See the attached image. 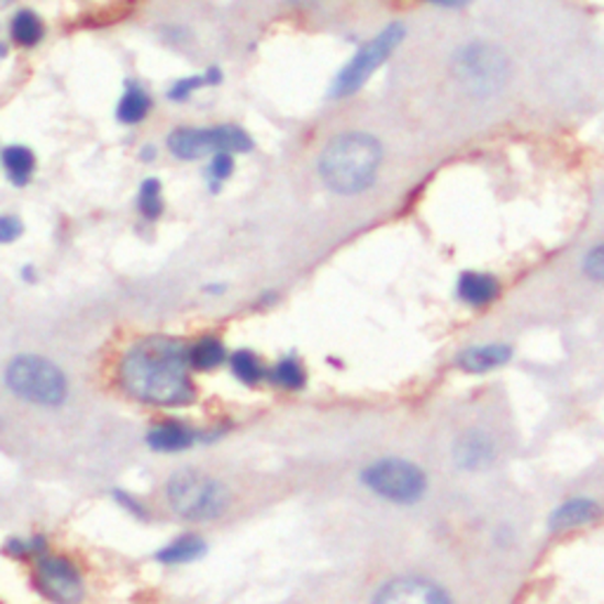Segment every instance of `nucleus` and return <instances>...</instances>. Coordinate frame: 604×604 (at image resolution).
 Listing matches in <instances>:
<instances>
[{
  "label": "nucleus",
  "mask_w": 604,
  "mask_h": 604,
  "mask_svg": "<svg viewBox=\"0 0 604 604\" xmlns=\"http://www.w3.org/2000/svg\"><path fill=\"white\" fill-rule=\"evenodd\" d=\"M149 109H152V100H149L147 90L142 86H137V83H133V81L125 83L123 98H121L119 109H116L119 121L125 123V125H135V123L147 119Z\"/></svg>",
  "instance_id": "obj_18"
},
{
  "label": "nucleus",
  "mask_w": 604,
  "mask_h": 604,
  "mask_svg": "<svg viewBox=\"0 0 604 604\" xmlns=\"http://www.w3.org/2000/svg\"><path fill=\"white\" fill-rule=\"evenodd\" d=\"M373 604H451L449 595L433 581L418 577L394 579L378 591Z\"/></svg>",
  "instance_id": "obj_10"
},
{
  "label": "nucleus",
  "mask_w": 604,
  "mask_h": 604,
  "mask_svg": "<svg viewBox=\"0 0 604 604\" xmlns=\"http://www.w3.org/2000/svg\"><path fill=\"white\" fill-rule=\"evenodd\" d=\"M5 55V45H0V57H3Z\"/></svg>",
  "instance_id": "obj_31"
},
{
  "label": "nucleus",
  "mask_w": 604,
  "mask_h": 604,
  "mask_svg": "<svg viewBox=\"0 0 604 604\" xmlns=\"http://www.w3.org/2000/svg\"><path fill=\"white\" fill-rule=\"evenodd\" d=\"M189 361H192L194 371H215L222 363L230 361L227 347L220 338L215 336H205L201 340H197L194 345H189Z\"/></svg>",
  "instance_id": "obj_17"
},
{
  "label": "nucleus",
  "mask_w": 604,
  "mask_h": 604,
  "mask_svg": "<svg viewBox=\"0 0 604 604\" xmlns=\"http://www.w3.org/2000/svg\"><path fill=\"white\" fill-rule=\"evenodd\" d=\"M211 178H213V182H222V180H227L230 178V175H232V170H234V158H232V154H227V152H217V154H213V161H211Z\"/></svg>",
  "instance_id": "obj_27"
},
{
  "label": "nucleus",
  "mask_w": 604,
  "mask_h": 604,
  "mask_svg": "<svg viewBox=\"0 0 604 604\" xmlns=\"http://www.w3.org/2000/svg\"><path fill=\"white\" fill-rule=\"evenodd\" d=\"M168 149L182 161H197L201 156L227 152L246 154L253 149V139L236 125H217V128H178L168 137Z\"/></svg>",
  "instance_id": "obj_7"
},
{
  "label": "nucleus",
  "mask_w": 604,
  "mask_h": 604,
  "mask_svg": "<svg viewBox=\"0 0 604 604\" xmlns=\"http://www.w3.org/2000/svg\"><path fill=\"white\" fill-rule=\"evenodd\" d=\"M230 369L238 383L250 388L265 383L269 376V369L265 367L262 359L256 353H250V349H236V353L230 357Z\"/></svg>",
  "instance_id": "obj_19"
},
{
  "label": "nucleus",
  "mask_w": 604,
  "mask_h": 604,
  "mask_svg": "<svg viewBox=\"0 0 604 604\" xmlns=\"http://www.w3.org/2000/svg\"><path fill=\"white\" fill-rule=\"evenodd\" d=\"M602 507L593 499H571L562 503L558 511L550 517V529L552 532H571L585 527L600 517Z\"/></svg>",
  "instance_id": "obj_15"
},
{
  "label": "nucleus",
  "mask_w": 604,
  "mask_h": 604,
  "mask_svg": "<svg viewBox=\"0 0 604 604\" xmlns=\"http://www.w3.org/2000/svg\"><path fill=\"white\" fill-rule=\"evenodd\" d=\"M404 38V29L400 24H392L385 31H380V34L361 47V51L353 57V61L338 74L336 83L331 88L333 98H347V94L357 92L363 83L369 81L371 74L383 65V61L392 55V51L396 45L402 43Z\"/></svg>",
  "instance_id": "obj_9"
},
{
  "label": "nucleus",
  "mask_w": 604,
  "mask_h": 604,
  "mask_svg": "<svg viewBox=\"0 0 604 604\" xmlns=\"http://www.w3.org/2000/svg\"><path fill=\"white\" fill-rule=\"evenodd\" d=\"M189 361V345L152 336L128 347L119 361V385L133 400L149 406H187L197 388Z\"/></svg>",
  "instance_id": "obj_1"
},
{
  "label": "nucleus",
  "mask_w": 604,
  "mask_h": 604,
  "mask_svg": "<svg viewBox=\"0 0 604 604\" xmlns=\"http://www.w3.org/2000/svg\"><path fill=\"white\" fill-rule=\"evenodd\" d=\"M380 158L383 147L373 135L359 131L340 133L322 152V180L338 194H359L373 184Z\"/></svg>",
  "instance_id": "obj_2"
},
{
  "label": "nucleus",
  "mask_w": 604,
  "mask_h": 604,
  "mask_svg": "<svg viewBox=\"0 0 604 604\" xmlns=\"http://www.w3.org/2000/svg\"><path fill=\"white\" fill-rule=\"evenodd\" d=\"M267 380L272 385L281 388V390H302L307 383V373H305V367L295 359V357H283L279 359L272 369H269V376Z\"/></svg>",
  "instance_id": "obj_21"
},
{
  "label": "nucleus",
  "mask_w": 604,
  "mask_h": 604,
  "mask_svg": "<svg viewBox=\"0 0 604 604\" xmlns=\"http://www.w3.org/2000/svg\"><path fill=\"white\" fill-rule=\"evenodd\" d=\"M513 359V347L507 345H477V347H468L463 355L458 357V367L468 371V373H486L494 371L503 363H507Z\"/></svg>",
  "instance_id": "obj_14"
},
{
  "label": "nucleus",
  "mask_w": 604,
  "mask_h": 604,
  "mask_svg": "<svg viewBox=\"0 0 604 604\" xmlns=\"http://www.w3.org/2000/svg\"><path fill=\"white\" fill-rule=\"evenodd\" d=\"M205 555V540L199 534H182L175 536L170 544H166L156 552V560L161 564H189L197 562Z\"/></svg>",
  "instance_id": "obj_16"
},
{
  "label": "nucleus",
  "mask_w": 604,
  "mask_h": 604,
  "mask_svg": "<svg viewBox=\"0 0 604 604\" xmlns=\"http://www.w3.org/2000/svg\"><path fill=\"white\" fill-rule=\"evenodd\" d=\"M363 486H369L376 496L390 503H413L423 496L427 486L425 474L418 466L402 458H380L361 472Z\"/></svg>",
  "instance_id": "obj_6"
},
{
  "label": "nucleus",
  "mask_w": 604,
  "mask_h": 604,
  "mask_svg": "<svg viewBox=\"0 0 604 604\" xmlns=\"http://www.w3.org/2000/svg\"><path fill=\"white\" fill-rule=\"evenodd\" d=\"M10 31H12L14 43L22 45V47H34L45 36L43 20L38 18L36 12H31V10H22V12L14 14Z\"/></svg>",
  "instance_id": "obj_22"
},
{
  "label": "nucleus",
  "mask_w": 604,
  "mask_h": 604,
  "mask_svg": "<svg viewBox=\"0 0 604 604\" xmlns=\"http://www.w3.org/2000/svg\"><path fill=\"white\" fill-rule=\"evenodd\" d=\"M454 71L468 92L494 94L505 86L511 65L501 47L491 43H470L454 57Z\"/></svg>",
  "instance_id": "obj_5"
},
{
  "label": "nucleus",
  "mask_w": 604,
  "mask_h": 604,
  "mask_svg": "<svg viewBox=\"0 0 604 604\" xmlns=\"http://www.w3.org/2000/svg\"><path fill=\"white\" fill-rule=\"evenodd\" d=\"M5 385L22 402L59 406L69 394V380L57 363L36 355L14 357L5 369Z\"/></svg>",
  "instance_id": "obj_4"
},
{
  "label": "nucleus",
  "mask_w": 604,
  "mask_h": 604,
  "mask_svg": "<svg viewBox=\"0 0 604 604\" xmlns=\"http://www.w3.org/2000/svg\"><path fill=\"white\" fill-rule=\"evenodd\" d=\"M496 458V444L489 435L472 430L466 433L454 444V460L463 470H480L486 468Z\"/></svg>",
  "instance_id": "obj_12"
},
{
  "label": "nucleus",
  "mask_w": 604,
  "mask_h": 604,
  "mask_svg": "<svg viewBox=\"0 0 604 604\" xmlns=\"http://www.w3.org/2000/svg\"><path fill=\"white\" fill-rule=\"evenodd\" d=\"M166 496L175 515L192 522L217 519L230 505L225 484L199 470L175 472L168 480Z\"/></svg>",
  "instance_id": "obj_3"
},
{
  "label": "nucleus",
  "mask_w": 604,
  "mask_h": 604,
  "mask_svg": "<svg viewBox=\"0 0 604 604\" xmlns=\"http://www.w3.org/2000/svg\"><path fill=\"white\" fill-rule=\"evenodd\" d=\"M499 293L501 286L496 277L486 272H463L456 283V295L468 307H486L499 298Z\"/></svg>",
  "instance_id": "obj_13"
},
{
  "label": "nucleus",
  "mask_w": 604,
  "mask_h": 604,
  "mask_svg": "<svg viewBox=\"0 0 604 604\" xmlns=\"http://www.w3.org/2000/svg\"><path fill=\"white\" fill-rule=\"evenodd\" d=\"M213 83H220V71L217 69H211L205 76H189V78H182V81L175 83L168 92V98L172 102H184L189 94H192L194 90L203 88V86H213Z\"/></svg>",
  "instance_id": "obj_25"
},
{
  "label": "nucleus",
  "mask_w": 604,
  "mask_h": 604,
  "mask_svg": "<svg viewBox=\"0 0 604 604\" xmlns=\"http://www.w3.org/2000/svg\"><path fill=\"white\" fill-rule=\"evenodd\" d=\"M430 3L441 5V8H460V5L470 3V0H430Z\"/></svg>",
  "instance_id": "obj_30"
},
{
  "label": "nucleus",
  "mask_w": 604,
  "mask_h": 604,
  "mask_svg": "<svg viewBox=\"0 0 604 604\" xmlns=\"http://www.w3.org/2000/svg\"><path fill=\"white\" fill-rule=\"evenodd\" d=\"M12 560H36L38 555L47 550V540L43 536L34 538H8L3 548Z\"/></svg>",
  "instance_id": "obj_24"
},
{
  "label": "nucleus",
  "mask_w": 604,
  "mask_h": 604,
  "mask_svg": "<svg viewBox=\"0 0 604 604\" xmlns=\"http://www.w3.org/2000/svg\"><path fill=\"white\" fill-rule=\"evenodd\" d=\"M22 222L14 215H0V244H12L22 236Z\"/></svg>",
  "instance_id": "obj_28"
},
{
  "label": "nucleus",
  "mask_w": 604,
  "mask_h": 604,
  "mask_svg": "<svg viewBox=\"0 0 604 604\" xmlns=\"http://www.w3.org/2000/svg\"><path fill=\"white\" fill-rule=\"evenodd\" d=\"M116 499H119V505L125 507V511L137 515V517H147V507L142 501H137L135 496H131L128 491H116Z\"/></svg>",
  "instance_id": "obj_29"
},
{
  "label": "nucleus",
  "mask_w": 604,
  "mask_h": 604,
  "mask_svg": "<svg viewBox=\"0 0 604 604\" xmlns=\"http://www.w3.org/2000/svg\"><path fill=\"white\" fill-rule=\"evenodd\" d=\"M199 439H201V435L194 430V427L182 423V421H161L147 433L149 447L154 451H161V454L187 451V449H192Z\"/></svg>",
  "instance_id": "obj_11"
},
{
  "label": "nucleus",
  "mask_w": 604,
  "mask_h": 604,
  "mask_svg": "<svg viewBox=\"0 0 604 604\" xmlns=\"http://www.w3.org/2000/svg\"><path fill=\"white\" fill-rule=\"evenodd\" d=\"M137 209L147 220H156L164 213V197H161V182L149 178L142 182L139 187V199H137Z\"/></svg>",
  "instance_id": "obj_23"
},
{
  "label": "nucleus",
  "mask_w": 604,
  "mask_h": 604,
  "mask_svg": "<svg viewBox=\"0 0 604 604\" xmlns=\"http://www.w3.org/2000/svg\"><path fill=\"white\" fill-rule=\"evenodd\" d=\"M3 168L8 172V178L12 184L24 187L29 184L31 175L36 170V158L31 154V149L22 145H12L3 149Z\"/></svg>",
  "instance_id": "obj_20"
},
{
  "label": "nucleus",
  "mask_w": 604,
  "mask_h": 604,
  "mask_svg": "<svg viewBox=\"0 0 604 604\" xmlns=\"http://www.w3.org/2000/svg\"><path fill=\"white\" fill-rule=\"evenodd\" d=\"M36 591L53 604H81L86 597V583L78 567L65 558L45 550L34 560Z\"/></svg>",
  "instance_id": "obj_8"
},
{
  "label": "nucleus",
  "mask_w": 604,
  "mask_h": 604,
  "mask_svg": "<svg viewBox=\"0 0 604 604\" xmlns=\"http://www.w3.org/2000/svg\"><path fill=\"white\" fill-rule=\"evenodd\" d=\"M583 272L593 281H604V244H597L595 248L588 250L583 260Z\"/></svg>",
  "instance_id": "obj_26"
}]
</instances>
